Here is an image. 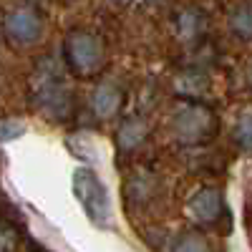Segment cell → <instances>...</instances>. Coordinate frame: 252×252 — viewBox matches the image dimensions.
<instances>
[{
    "label": "cell",
    "mask_w": 252,
    "mask_h": 252,
    "mask_svg": "<svg viewBox=\"0 0 252 252\" xmlns=\"http://www.w3.org/2000/svg\"><path fill=\"white\" fill-rule=\"evenodd\" d=\"M177 31H179V38H184V40L194 38V35L202 31V18H199L194 10L179 13V18H177Z\"/></svg>",
    "instance_id": "11"
},
{
    "label": "cell",
    "mask_w": 252,
    "mask_h": 252,
    "mask_svg": "<svg viewBox=\"0 0 252 252\" xmlns=\"http://www.w3.org/2000/svg\"><path fill=\"white\" fill-rule=\"evenodd\" d=\"M116 3H126V0H116Z\"/></svg>",
    "instance_id": "16"
},
{
    "label": "cell",
    "mask_w": 252,
    "mask_h": 252,
    "mask_svg": "<svg viewBox=\"0 0 252 252\" xmlns=\"http://www.w3.org/2000/svg\"><path fill=\"white\" fill-rule=\"evenodd\" d=\"M63 48H66L68 66L81 76H91L103 63V43L86 31H73L66 38V46Z\"/></svg>",
    "instance_id": "4"
},
{
    "label": "cell",
    "mask_w": 252,
    "mask_h": 252,
    "mask_svg": "<svg viewBox=\"0 0 252 252\" xmlns=\"http://www.w3.org/2000/svg\"><path fill=\"white\" fill-rule=\"evenodd\" d=\"M26 134V124L23 121H18V119H5L3 121V129H0V139L3 141H13L18 136H23Z\"/></svg>",
    "instance_id": "13"
},
{
    "label": "cell",
    "mask_w": 252,
    "mask_h": 252,
    "mask_svg": "<svg viewBox=\"0 0 252 252\" xmlns=\"http://www.w3.org/2000/svg\"><path fill=\"white\" fill-rule=\"evenodd\" d=\"M119 106H121V91L116 86H111V83H101L91 96V109L98 119L114 116L119 111Z\"/></svg>",
    "instance_id": "7"
},
{
    "label": "cell",
    "mask_w": 252,
    "mask_h": 252,
    "mask_svg": "<svg viewBox=\"0 0 252 252\" xmlns=\"http://www.w3.org/2000/svg\"><path fill=\"white\" fill-rule=\"evenodd\" d=\"M224 212V202L217 189H202L189 199V215L199 224H215Z\"/></svg>",
    "instance_id": "6"
},
{
    "label": "cell",
    "mask_w": 252,
    "mask_h": 252,
    "mask_svg": "<svg viewBox=\"0 0 252 252\" xmlns=\"http://www.w3.org/2000/svg\"><path fill=\"white\" fill-rule=\"evenodd\" d=\"M31 98L38 111H43L48 119H68L73 111V96L68 83L63 81L58 63L53 58H46L35 66L33 83H31Z\"/></svg>",
    "instance_id": "1"
},
{
    "label": "cell",
    "mask_w": 252,
    "mask_h": 252,
    "mask_svg": "<svg viewBox=\"0 0 252 252\" xmlns=\"http://www.w3.org/2000/svg\"><path fill=\"white\" fill-rule=\"evenodd\" d=\"M172 129L182 144H202L212 139L217 129V119L199 103H179L172 116Z\"/></svg>",
    "instance_id": "3"
},
{
    "label": "cell",
    "mask_w": 252,
    "mask_h": 252,
    "mask_svg": "<svg viewBox=\"0 0 252 252\" xmlns=\"http://www.w3.org/2000/svg\"><path fill=\"white\" fill-rule=\"evenodd\" d=\"M71 184H73V197L83 207L86 217L94 224H106L111 215V202H109V192L103 187V182L98 179V174L89 169V166H78L71 177Z\"/></svg>",
    "instance_id": "2"
},
{
    "label": "cell",
    "mask_w": 252,
    "mask_h": 252,
    "mask_svg": "<svg viewBox=\"0 0 252 252\" xmlns=\"http://www.w3.org/2000/svg\"><path fill=\"white\" fill-rule=\"evenodd\" d=\"M250 83H252V68H250Z\"/></svg>",
    "instance_id": "15"
},
{
    "label": "cell",
    "mask_w": 252,
    "mask_h": 252,
    "mask_svg": "<svg viewBox=\"0 0 252 252\" xmlns=\"http://www.w3.org/2000/svg\"><path fill=\"white\" fill-rule=\"evenodd\" d=\"M0 250L15 252L18 250V229L10 222H3V232H0Z\"/></svg>",
    "instance_id": "14"
},
{
    "label": "cell",
    "mask_w": 252,
    "mask_h": 252,
    "mask_svg": "<svg viewBox=\"0 0 252 252\" xmlns=\"http://www.w3.org/2000/svg\"><path fill=\"white\" fill-rule=\"evenodd\" d=\"M235 141L242 146V149H252V114H245L237 126H235Z\"/></svg>",
    "instance_id": "12"
},
{
    "label": "cell",
    "mask_w": 252,
    "mask_h": 252,
    "mask_svg": "<svg viewBox=\"0 0 252 252\" xmlns=\"http://www.w3.org/2000/svg\"><path fill=\"white\" fill-rule=\"evenodd\" d=\"M229 28L240 38H252V3H240L229 13Z\"/></svg>",
    "instance_id": "10"
},
{
    "label": "cell",
    "mask_w": 252,
    "mask_h": 252,
    "mask_svg": "<svg viewBox=\"0 0 252 252\" xmlns=\"http://www.w3.org/2000/svg\"><path fill=\"white\" fill-rule=\"evenodd\" d=\"M40 33H43V23H40V18L33 10L15 8L5 15V35L10 43H15V46L35 43Z\"/></svg>",
    "instance_id": "5"
},
{
    "label": "cell",
    "mask_w": 252,
    "mask_h": 252,
    "mask_svg": "<svg viewBox=\"0 0 252 252\" xmlns=\"http://www.w3.org/2000/svg\"><path fill=\"white\" fill-rule=\"evenodd\" d=\"M146 134H149V129H146V121L139 119V116H129L124 119L121 126H119V134H116V141L124 152H131L136 149V146L146 139Z\"/></svg>",
    "instance_id": "8"
},
{
    "label": "cell",
    "mask_w": 252,
    "mask_h": 252,
    "mask_svg": "<svg viewBox=\"0 0 252 252\" xmlns=\"http://www.w3.org/2000/svg\"><path fill=\"white\" fill-rule=\"evenodd\" d=\"M164 252H212L209 250V242L204 235L199 232H182L177 237H172L166 242Z\"/></svg>",
    "instance_id": "9"
}]
</instances>
